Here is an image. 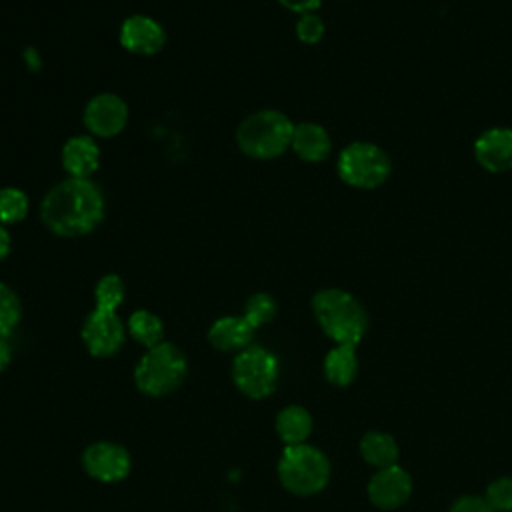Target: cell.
<instances>
[{
	"mask_svg": "<svg viewBox=\"0 0 512 512\" xmlns=\"http://www.w3.org/2000/svg\"><path fill=\"white\" fill-rule=\"evenodd\" d=\"M104 216V198L90 178H66L52 186L42 204L40 218L56 236L74 238L92 232Z\"/></svg>",
	"mask_w": 512,
	"mask_h": 512,
	"instance_id": "6da1fadb",
	"label": "cell"
},
{
	"mask_svg": "<svg viewBox=\"0 0 512 512\" xmlns=\"http://www.w3.org/2000/svg\"><path fill=\"white\" fill-rule=\"evenodd\" d=\"M312 312L336 344L356 346L368 330V314L364 306L346 290L326 288L314 294Z\"/></svg>",
	"mask_w": 512,
	"mask_h": 512,
	"instance_id": "7a4b0ae2",
	"label": "cell"
},
{
	"mask_svg": "<svg viewBox=\"0 0 512 512\" xmlns=\"http://www.w3.org/2000/svg\"><path fill=\"white\" fill-rule=\"evenodd\" d=\"M294 124L278 110H260L242 120L236 130L240 150L258 160H270L284 154L292 144Z\"/></svg>",
	"mask_w": 512,
	"mask_h": 512,
	"instance_id": "3957f363",
	"label": "cell"
},
{
	"mask_svg": "<svg viewBox=\"0 0 512 512\" xmlns=\"http://www.w3.org/2000/svg\"><path fill=\"white\" fill-rule=\"evenodd\" d=\"M186 370L188 364L184 352L170 342H160L148 348L140 358L134 370V380L144 394L164 396L184 382Z\"/></svg>",
	"mask_w": 512,
	"mask_h": 512,
	"instance_id": "277c9868",
	"label": "cell"
},
{
	"mask_svg": "<svg viewBox=\"0 0 512 512\" xmlns=\"http://www.w3.org/2000/svg\"><path fill=\"white\" fill-rule=\"evenodd\" d=\"M278 476L282 486L292 494L312 496L328 484L330 462L314 446L292 444L280 456Z\"/></svg>",
	"mask_w": 512,
	"mask_h": 512,
	"instance_id": "5b68a950",
	"label": "cell"
},
{
	"mask_svg": "<svg viewBox=\"0 0 512 512\" xmlns=\"http://www.w3.org/2000/svg\"><path fill=\"white\" fill-rule=\"evenodd\" d=\"M336 172L352 188L372 190L382 186L390 172V156L372 142H352L338 154Z\"/></svg>",
	"mask_w": 512,
	"mask_h": 512,
	"instance_id": "8992f818",
	"label": "cell"
},
{
	"mask_svg": "<svg viewBox=\"0 0 512 512\" xmlns=\"http://www.w3.org/2000/svg\"><path fill=\"white\" fill-rule=\"evenodd\" d=\"M232 378L248 398H266L276 390L278 360L262 346H248L236 354Z\"/></svg>",
	"mask_w": 512,
	"mask_h": 512,
	"instance_id": "52a82bcc",
	"label": "cell"
},
{
	"mask_svg": "<svg viewBox=\"0 0 512 512\" xmlns=\"http://www.w3.org/2000/svg\"><path fill=\"white\" fill-rule=\"evenodd\" d=\"M124 324L116 312L94 308L82 324V340L92 356H114L124 344Z\"/></svg>",
	"mask_w": 512,
	"mask_h": 512,
	"instance_id": "ba28073f",
	"label": "cell"
},
{
	"mask_svg": "<svg viewBox=\"0 0 512 512\" xmlns=\"http://www.w3.org/2000/svg\"><path fill=\"white\" fill-rule=\"evenodd\" d=\"M84 470L100 482L124 480L130 472V454L114 442H94L82 454Z\"/></svg>",
	"mask_w": 512,
	"mask_h": 512,
	"instance_id": "9c48e42d",
	"label": "cell"
},
{
	"mask_svg": "<svg viewBox=\"0 0 512 512\" xmlns=\"http://www.w3.org/2000/svg\"><path fill=\"white\" fill-rule=\"evenodd\" d=\"M128 122L126 102L116 94H98L84 108V124L100 138L116 136Z\"/></svg>",
	"mask_w": 512,
	"mask_h": 512,
	"instance_id": "30bf717a",
	"label": "cell"
},
{
	"mask_svg": "<svg viewBox=\"0 0 512 512\" xmlns=\"http://www.w3.org/2000/svg\"><path fill=\"white\" fill-rule=\"evenodd\" d=\"M412 492V478L410 474L400 466H388L380 468L370 484H368V496L370 502L382 510H394L402 506Z\"/></svg>",
	"mask_w": 512,
	"mask_h": 512,
	"instance_id": "8fae6325",
	"label": "cell"
},
{
	"mask_svg": "<svg viewBox=\"0 0 512 512\" xmlns=\"http://www.w3.org/2000/svg\"><path fill=\"white\" fill-rule=\"evenodd\" d=\"M120 44L132 54L152 56L164 48L166 32L154 18L134 14L122 22Z\"/></svg>",
	"mask_w": 512,
	"mask_h": 512,
	"instance_id": "7c38bea8",
	"label": "cell"
},
{
	"mask_svg": "<svg viewBox=\"0 0 512 512\" xmlns=\"http://www.w3.org/2000/svg\"><path fill=\"white\" fill-rule=\"evenodd\" d=\"M474 158L492 174L512 170V130L498 126L482 132L474 142Z\"/></svg>",
	"mask_w": 512,
	"mask_h": 512,
	"instance_id": "4fadbf2b",
	"label": "cell"
},
{
	"mask_svg": "<svg viewBox=\"0 0 512 512\" xmlns=\"http://www.w3.org/2000/svg\"><path fill=\"white\" fill-rule=\"evenodd\" d=\"M98 164L100 150L90 136H74L62 146V166L72 178H90Z\"/></svg>",
	"mask_w": 512,
	"mask_h": 512,
	"instance_id": "5bb4252c",
	"label": "cell"
},
{
	"mask_svg": "<svg viewBox=\"0 0 512 512\" xmlns=\"http://www.w3.org/2000/svg\"><path fill=\"white\" fill-rule=\"evenodd\" d=\"M254 330L244 316H222L210 326L208 340L222 352L244 350L250 346Z\"/></svg>",
	"mask_w": 512,
	"mask_h": 512,
	"instance_id": "9a60e30c",
	"label": "cell"
},
{
	"mask_svg": "<svg viewBox=\"0 0 512 512\" xmlns=\"http://www.w3.org/2000/svg\"><path fill=\"white\" fill-rule=\"evenodd\" d=\"M290 148L306 162H322L330 156L332 142L328 132L314 122H300L294 126Z\"/></svg>",
	"mask_w": 512,
	"mask_h": 512,
	"instance_id": "2e32d148",
	"label": "cell"
},
{
	"mask_svg": "<svg viewBox=\"0 0 512 512\" xmlns=\"http://www.w3.org/2000/svg\"><path fill=\"white\" fill-rule=\"evenodd\" d=\"M356 346L338 344L332 348L324 358V372L326 378L336 386H348L358 372V360H356Z\"/></svg>",
	"mask_w": 512,
	"mask_h": 512,
	"instance_id": "e0dca14e",
	"label": "cell"
},
{
	"mask_svg": "<svg viewBox=\"0 0 512 512\" xmlns=\"http://www.w3.org/2000/svg\"><path fill=\"white\" fill-rule=\"evenodd\" d=\"M276 432L286 442V446L304 444L312 432V418L308 410L302 406H286L276 416Z\"/></svg>",
	"mask_w": 512,
	"mask_h": 512,
	"instance_id": "ac0fdd59",
	"label": "cell"
},
{
	"mask_svg": "<svg viewBox=\"0 0 512 512\" xmlns=\"http://www.w3.org/2000/svg\"><path fill=\"white\" fill-rule=\"evenodd\" d=\"M360 454L368 464L376 468H388L398 460V446L390 434L368 432L360 440Z\"/></svg>",
	"mask_w": 512,
	"mask_h": 512,
	"instance_id": "d6986e66",
	"label": "cell"
},
{
	"mask_svg": "<svg viewBox=\"0 0 512 512\" xmlns=\"http://www.w3.org/2000/svg\"><path fill=\"white\" fill-rule=\"evenodd\" d=\"M128 332L136 342H140L146 348H152L162 342L164 324L156 314L148 310H136L128 318Z\"/></svg>",
	"mask_w": 512,
	"mask_h": 512,
	"instance_id": "ffe728a7",
	"label": "cell"
},
{
	"mask_svg": "<svg viewBox=\"0 0 512 512\" xmlns=\"http://www.w3.org/2000/svg\"><path fill=\"white\" fill-rule=\"evenodd\" d=\"M28 214V196L18 188H0V224H16Z\"/></svg>",
	"mask_w": 512,
	"mask_h": 512,
	"instance_id": "44dd1931",
	"label": "cell"
},
{
	"mask_svg": "<svg viewBox=\"0 0 512 512\" xmlns=\"http://www.w3.org/2000/svg\"><path fill=\"white\" fill-rule=\"evenodd\" d=\"M94 300H96V308L116 312V308L124 300V282H122V278L116 276V274L102 276L98 280L96 288H94Z\"/></svg>",
	"mask_w": 512,
	"mask_h": 512,
	"instance_id": "7402d4cb",
	"label": "cell"
},
{
	"mask_svg": "<svg viewBox=\"0 0 512 512\" xmlns=\"http://www.w3.org/2000/svg\"><path fill=\"white\" fill-rule=\"evenodd\" d=\"M22 306L12 288L0 282V338H6L20 322Z\"/></svg>",
	"mask_w": 512,
	"mask_h": 512,
	"instance_id": "603a6c76",
	"label": "cell"
},
{
	"mask_svg": "<svg viewBox=\"0 0 512 512\" xmlns=\"http://www.w3.org/2000/svg\"><path fill=\"white\" fill-rule=\"evenodd\" d=\"M242 316L250 322L252 328H258L276 316V302L270 294L258 292L246 300Z\"/></svg>",
	"mask_w": 512,
	"mask_h": 512,
	"instance_id": "cb8c5ba5",
	"label": "cell"
},
{
	"mask_svg": "<svg viewBox=\"0 0 512 512\" xmlns=\"http://www.w3.org/2000/svg\"><path fill=\"white\" fill-rule=\"evenodd\" d=\"M484 500L490 504L494 512H510L512 510V478H498L486 488Z\"/></svg>",
	"mask_w": 512,
	"mask_h": 512,
	"instance_id": "d4e9b609",
	"label": "cell"
},
{
	"mask_svg": "<svg viewBox=\"0 0 512 512\" xmlns=\"http://www.w3.org/2000/svg\"><path fill=\"white\" fill-rule=\"evenodd\" d=\"M296 36L304 44H316L324 36V22L314 12L302 14L296 22Z\"/></svg>",
	"mask_w": 512,
	"mask_h": 512,
	"instance_id": "484cf974",
	"label": "cell"
},
{
	"mask_svg": "<svg viewBox=\"0 0 512 512\" xmlns=\"http://www.w3.org/2000/svg\"><path fill=\"white\" fill-rule=\"evenodd\" d=\"M450 512H494V510L490 508V504H488L484 498L470 494V496L458 498V500L452 504Z\"/></svg>",
	"mask_w": 512,
	"mask_h": 512,
	"instance_id": "4316f807",
	"label": "cell"
},
{
	"mask_svg": "<svg viewBox=\"0 0 512 512\" xmlns=\"http://www.w3.org/2000/svg\"><path fill=\"white\" fill-rule=\"evenodd\" d=\"M284 8H288L290 12H298L300 16L302 14H310L314 12L316 8H320L322 0H278Z\"/></svg>",
	"mask_w": 512,
	"mask_h": 512,
	"instance_id": "83f0119b",
	"label": "cell"
},
{
	"mask_svg": "<svg viewBox=\"0 0 512 512\" xmlns=\"http://www.w3.org/2000/svg\"><path fill=\"white\" fill-rule=\"evenodd\" d=\"M8 252H10V234L0 224V260H4L8 256Z\"/></svg>",
	"mask_w": 512,
	"mask_h": 512,
	"instance_id": "f1b7e54d",
	"label": "cell"
},
{
	"mask_svg": "<svg viewBox=\"0 0 512 512\" xmlns=\"http://www.w3.org/2000/svg\"><path fill=\"white\" fill-rule=\"evenodd\" d=\"M8 362H10V346L4 338H0V372L8 366Z\"/></svg>",
	"mask_w": 512,
	"mask_h": 512,
	"instance_id": "f546056e",
	"label": "cell"
}]
</instances>
